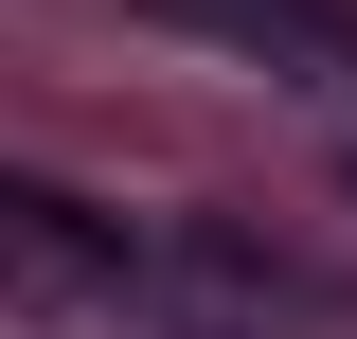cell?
I'll return each mask as SVG.
<instances>
[{"mask_svg": "<svg viewBox=\"0 0 357 339\" xmlns=\"http://www.w3.org/2000/svg\"><path fill=\"white\" fill-rule=\"evenodd\" d=\"M340 161H357V107H340Z\"/></svg>", "mask_w": 357, "mask_h": 339, "instance_id": "cell-3", "label": "cell"}, {"mask_svg": "<svg viewBox=\"0 0 357 339\" xmlns=\"http://www.w3.org/2000/svg\"><path fill=\"white\" fill-rule=\"evenodd\" d=\"M0 303L72 322V339H286V322H340V286H304V268L232 250V232L107 214V197H54L18 161H0Z\"/></svg>", "mask_w": 357, "mask_h": 339, "instance_id": "cell-1", "label": "cell"}, {"mask_svg": "<svg viewBox=\"0 0 357 339\" xmlns=\"http://www.w3.org/2000/svg\"><path fill=\"white\" fill-rule=\"evenodd\" d=\"M161 36H215V54H250V72H286V89H340L357 107V0H143Z\"/></svg>", "mask_w": 357, "mask_h": 339, "instance_id": "cell-2", "label": "cell"}]
</instances>
